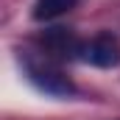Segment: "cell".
<instances>
[{
  "mask_svg": "<svg viewBox=\"0 0 120 120\" xmlns=\"http://www.w3.org/2000/svg\"><path fill=\"white\" fill-rule=\"evenodd\" d=\"M25 75H28L31 84L39 92H45V95H53V98H70V95H75V84L61 73L56 64H50V61L25 59Z\"/></svg>",
  "mask_w": 120,
  "mask_h": 120,
  "instance_id": "obj_1",
  "label": "cell"
},
{
  "mask_svg": "<svg viewBox=\"0 0 120 120\" xmlns=\"http://www.w3.org/2000/svg\"><path fill=\"white\" fill-rule=\"evenodd\" d=\"M78 59L90 61L95 67H115L120 61V42L112 34H98L90 42L81 45V56Z\"/></svg>",
  "mask_w": 120,
  "mask_h": 120,
  "instance_id": "obj_2",
  "label": "cell"
},
{
  "mask_svg": "<svg viewBox=\"0 0 120 120\" xmlns=\"http://www.w3.org/2000/svg\"><path fill=\"white\" fill-rule=\"evenodd\" d=\"M42 45H45V50H50L59 59H73V56H81L84 42H78L67 28H50V31H45Z\"/></svg>",
  "mask_w": 120,
  "mask_h": 120,
  "instance_id": "obj_3",
  "label": "cell"
},
{
  "mask_svg": "<svg viewBox=\"0 0 120 120\" xmlns=\"http://www.w3.org/2000/svg\"><path fill=\"white\" fill-rule=\"evenodd\" d=\"M75 0H36L34 3V17L36 20H56L64 11H70Z\"/></svg>",
  "mask_w": 120,
  "mask_h": 120,
  "instance_id": "obj_4",
  "label": "cell"
}]
</instances>
